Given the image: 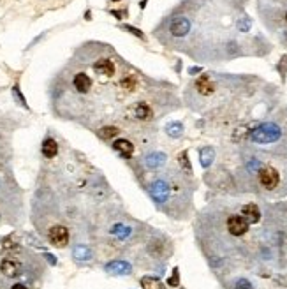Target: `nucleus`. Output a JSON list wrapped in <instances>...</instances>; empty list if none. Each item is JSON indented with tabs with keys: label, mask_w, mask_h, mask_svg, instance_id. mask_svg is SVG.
I'll return each mask as SVG.
<instances>
[{
	"label": "nucleus",
	"mask_w": 287,
	"mask_h": 289,
	"mask_svg": "<svg viewBox=\"0 0 287 289\" xmlns=\"http://www.w3.org/2000/svg\"><path fill=\"white\" fill-rule=\"evenodd\" d=\"M190 30V21L185 16H176L173 18V21L169 23V32L174 35V37H183V35L189 34Z\"/></svg>",
	"instance_id": "0eeeda50"
},
{
	"label": "nucleus",
	"mask_w": 287,
	"mask_h": 289,
	"mask_svg": "<svg viewBox=\"0 0 287 289\" xmlns=\"http://www.w3.org/2000/svg\"><path fill=\"white\" fill-rule=\"evenodd\" d=\"M106 272L113 273V275H125L131 272V264L127 261H113V263L106 264Z\"/></svg>",
	"instance_id": "9b49d317"
},
{
	"label": "nucleus",
	"mask_w": 287,
	"mask_h": 289,
	"mask_svg": "<svg viewBox=\"0 0 287 289\" xmlns=\"http://www.w3.org/2000/svg\"><path fill=\"white\" fill-rule=\"evenodd\" d=\"M141 288L143 289H166V286L162 284L157 277H152V275H144L143 279H141Z\"/></svg>",
	"instance_id": "dca6fc26"
},
{
	"label": "nucleus",
	"mask_w": 287,
	"mask_h": 289,
	"mask_svg": "<svg viewBox=\"0 0 287 289\" xmlns=\"http://www.w3.org/2000/svg\"><path fill=\"white\" fill-rule=\"evenodd\" d=\"M213 157H215V152H213V148L206 147L201 150V164H203V168H208L211 164V161H213Z\"/></svg>",
	"instance_id": "6ab92c4d"
},
{
	"label": "nucleus",
	"mask_w": 287,
	"mask_h": 289,
	"mask_svg": "<svg viewBox=\"0 0 287 289\" xmlns=\"http://www.w3.org/2000/svg\"><path fill=\"white\" fill-rule=\"evenodd\" d=\"M113 148L118 154H122L123 157H131L132 154H134V145H132L129 139H116V141L113 143Z\"/></svg>",
	"instance_id": "f8f14e48"
},
{
	"label": "nucleus",
	"mask_w": 287,
	"mask_h": 289,
	"mask_svg": "<svg viewBox=\"0 0 287 289\" xmlns=\"http://www.w3.org/2000/svg\"><path fill=\"white\" fill-rule=\"evenodd\" d=\"M150 196L153 197V201L157 203H164L169 196V185L164 180H157L150 187Z\"/></svg>",
	"instance_id": "6e6552de"
},
{
	"label": "nucleus",
	"mask_w": 287,
	"mask_h": 289,
	"mask_svg": "<svg viewBox=\"0 0 287 289\" xmlns=\"http://www.w3.org/2000/svg\"><path fill=\"white\" fill-rule=\"evenodd\" d=\"M166 132H168L171 138H180V136L183 134V126L182 124H178V122H171V124H168V127H166Z\"/></svg>",
	"instance_id": "a211bd4d"
},
{
	"label": "nucleus",
	"mask_w": 287,
	"mask_h": 289,
	"mask_svg": "<svg viewBox=\"0 0 287 289\" xmlns=\"http://www.w3.org/2000/svg\"><path fill=\"white\" fill-rule=\"evenodd\" d=\"M71 87L76 94L85 96V94H88L90 88L93 87V80L85 71H76L71 78Z\"/></svg>",
	"instance_id": "7ed1b4c3"
},
{
	"label": "nucleus",
	"mask_w": 287,
	"mask_h": 289,
	"mask_svg": "<svg viewBox=\"0 0 287 289\" xmlns=\"http://www.w3.org/2000/svg\"><path fill=\"white\" fill-rule=\"evenodd\" d=\"M236 289H252V286H250V282H249V281H245V279H241V281H238Z\"/></svg>",
	"instance_id": "b1692460"
},
{
	"label": "nucleus",
	"mask_w": 287,
	"mask_h": 289,
	"mask_svg": "<svg viewBox=\"0 0 287 289\" xmlns=\"http://www.w3.org/2000/svg\"><path fill=\"white\" fill-rule=\"evenodd\" d=\"M92 67L99 76H106V78H111V76H115V72H116V67H115V64H113V60L111 59L95 60Z\"/></svg>",
	"instance_id": "1a4fd4ad"
},
{
	"label": "nucleus",
	"mask_w": 287,
	"mask_h": 289,
	"mask_svg": "<svg viewBox=\"0 0 287 289\" xmlns=\"http://www.w3.org/2000/svg\"><path fill=\"white\" fill-rule=\"evenodd\" d=\"M178 282H180V275H178V268H174L173 270V275L168 279V284L174 288V286H178Z\"/></svg>",
	"instance_id": "5701e85b"
},
{
	"label": "nucleus",
	"mask_w": 287,
	"mask_h": 289,
	"mask_svg": "<svg viewBox=\"0 0 287 289\" xmlns=\"http://www.w3.org/2000/svg\"><path fill=\"white\" fill-rule=\"evenodd\" d=\"M99 134H101L104 139H111V138H115V136L120 134V129L115 126H108V127H102V129L99 130Z\"/></svg>",
	"instance_id": "aec40b11"
},
{
	"label": "nucleus",
	"mask_w": 287,
	"mask_h": 289,
	"mask_svg": "<svg viewBox=\"0 0 287 289\" xmlns=\"http://www.w3.org/2000/svg\"><path fill=\"white\" fill-rule=\"evenodd\" d=\"M166 162V155L161 152H153L146 157V166L148 168H161L162 164Z\"/></svg>",
	"instance_id": "f3484780"
},
{
	"label": "nucleus",
	"mask_w": 287,
	"mask_h": 289,
	"mask_svg": "<svg viewBox=\"0 0 287 289\" xmlns=\"http://www.w3.org/2000/svg\"><path fill=\"white\" fill-rule=\"evenodd\" d=\"M134 117L138 120H148V118H152V108L146 102H140L134 108Z\"/></svg>",
	"instance_id": "2eb2a0df"
},
{
	"label": "nucleus",
	"mask_w": 287,
	"mask_h": 289,
	"mask_svg": "<svg viewBox=\"0 0 287 289\" xmlns=\"http://www.w3.org/2000/svg\"><path fill=\"white\" fill-rule=\"evenodd\" d=\"M48 240L55 247H65L69 243V229L65 226H60V224L51 226L48 231Z\"/></svg>",
	"instance_id": "39448f33"
},
{
	"label": "nucleus",
	"mask_w": 287,
	"mask_h": 289,
	"mask_svg": "<svg viewBox=\"0 0 287 289\" xmlns=\"http://www.w3.org/2000/svg\"><path fill=\"white\" fill-rule=\"evenodd\" d=\"M241 215L247 219L249 224H256V222L261 221V210H259L258 205H254V203H249L241 208Z\"/></svg>",
	"instance_id": "9d476101"
},
{
	"label": "nucleus",
	"mask_w": 287,
	"mask_h": 289,
	"mask_svg": "<svg viewBox=\"0 0 287 289\" xmlns=\"http://www.w3.org/2000/svg\"><path fill=\"white\" fill-rule=\"evenodd\" d=\"M226 227H228L229 235L232 236H243L249 231L250 224L247 222V219L243 215H229L228 221H226Z\"/></svg>",
	"instance_id": "20e7f679"
},
{
	"label": "nucleus",
	"mask_w": 287,
	"mask_h": 289,
	"mask_svg": "<svg viewBox=\"0 0 287 289\" xmlns=\"http://www.w3.org/2000/svg\"><path fill=\"white\" fill-rule=\"evenodd\" d=\"M286 23H287V13H286Z\"/></svg>",
	"instance_id": "bb28decb"
},
{
	"label": "nucleus",
	"mask_w": 287,
	"mask_h": 289,
	"mask_svg": "<svg viewBox=\"0 0 287 289\" xmlns=\"http://www.w3.org/2000/svg\"><path fill=\"white\" fill-rule=\"evenodd\" d=\"M0 272L4 273L5 277H9V279H16L23 272V266H21V263L16 257H5L0 263Z\"/></svg>",
	"instance_id": "423d86ee"
},
{
	"label": "nucleus",
	"mask_w": 287,
	"mask_h": 289,
	"mask_svg": "<svg viewBox=\"0 0 287 289\" xmlns=\"http://www.w3.org/2000/svg\"><path fill=\"white\" fill-rule=\"evenodd\" d=\"M11 289H29V288H27L25 284H21V282H16V284H14Z\"/></svg>",
	"instance_id": "a878e982"
},
{
	"label": "nucleus",
	"mask_w": 287,
	"mask_h": 289,
	"mask_svg": "<svg viewBox=\"0 0 287 289\" xmlns=\"http://www.w3.org/2000/svg\"><path fill=\"white\" fill-rule=\"evenodd\" d=\"M196 88H198L199 94H203V96H210V94L213 92V83H211L210 76L208 74L201 76V78L196 81Z\"/></svg>",
	"instance_id": "4468645a"
},
{
	"label": "nucleus",
	"mask_w": 287,
	"mask_h": 289,
	"mask_svg": "<svg viewBox=\"0 0 287 289\" xmlns=\"http://www.w3.org/2000/svg\"><path fill=\"white\" fill-rule=\"evenodd\" d=\"M125 29H127V30H131V34H136L138 37H143V34H141V32H140L138 29H134V27H129V25H127Z\"/></svg>",
	"instance_id": "393cba45"
},
{
	"label": "nucleus",
	"mask_w": 287,
	"mask_h": 289,
	"mask_svg": "<svg viewBox=\"0 0 287 289\" xmlns=\"http://www.w3.org/2000/svg\"><path fill=\"white\" fill-rule=\"evenodd\" d=\"M178 161H180V164H182V168L185 169V173H190V171H192L189 159H187V152H182V154H180V157H178Z\"/></svg>",
	"instance_id": "4be33fe9"
},
{
	"label": "nucleus",
	"mask_w": 287,
	"mask_h": 289,
	"mask_svg": "<svg viewBox=\"0 0 287 289\" xmlns=\"http://www.w3.org/2000/svg\"><path fill=\"white\" fill-rule=\"evenodd\" d=\"M280 136H282L280 126H277L273 122H266V124H261L250 132V141L256 143V145H271V143L279 141Z\"/></svg>",
	"instance_id": "f257e3e1"
},
{
	"label": "nucleus",
	"mask_w": 287,
	"mask_h": 289,
	"mask_svg": "<svg viewBox=\"0 0 287 289\" xmlns=\"http://www.w3.org/2000/svg\"><path fill=\"white\" fill-rule=\"evenodd\" d=\"M42 155L46 157V159H53L57 154H58V143L55 141V139H51V138H48V139H44L42 141Z\"/></svg>",
	"instance_id": "ddd939ff"
},
{
	"label": "nucleus",
	"mask_w": 287,
	"mask_h": 289,
	"mask_svg": "<svg viewBox=\"0 0 287 289\" xmlns=\"http://www.w3.org/2000/svg\"><path fill=\"white\" fill-rule=\"evenodd\" d=\"M74 257H76V259H81V261L90 259V251L86 247H83V245H80V247L74 249Z\"/></svg>",
	"instance_id": "412c9836"
},
{
	"label": "nucleus",
	"mask_w": 287,
	"mask_h": 289,
	"mask_svg": "<svg viewBox=\"0 0 287 289\" xmlns=\"http://www.w3.org/2000/svg\"><path fill=\"white\" fill-rule=\"evenodd\" d=\"M258 176H259V184L264 189H268V191H273L280 182L279 171L275 168H271V166H261L258 171Z\"/></svg>",
	"instance_id": "f03ea898"
}]
</instances>
